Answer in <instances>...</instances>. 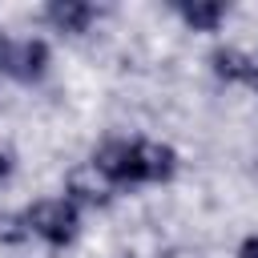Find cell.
<instances>
[{"instance_id":"obj_6","label":"cell","mask_w":258,"mask_h":258,"mask_svg":"<svg viewBox=\"0 0 258 258\" xmlns=\"http://www.w3.org/2000/svg\"><path fill=\"white\" fill-rule=\"evenodd\" d=\"M181 16H185V24H194V28H214L218 20H222V4H181L177 8Z\"/></svg>"},{"instance_id":"obj_2","label":"cell","mask_w":258,"mask_h":258,"mask_svg":"<svg viewBox=\"0 0 258 258\" xmlns=\"http://www.w3.org/2000/svg\"><path fill=\"white\" fill-rule=\"evenodd\" d=\"M24 222H28V230H32L36 238H44L48 246H64V242H73V238H77V226H81L77 206L64 202V198L32 206V210L24 214Z\"/></svg>"},{"instance_id":"obj_8","label":"cell","mask_w":258,"mask_h":258,"mask_svg":"<svg viewBox=\"0 0 258 258\" xmlns=\"http://www.w3.org/2000/svg\"><path fill=\"white\" fill-rule=\"evenodd\" d=\"M8 169H12V161H8V153H0V177H8Z\"/></svg>"},{"instance_id":"obj_7","label":"cell","mask_w":258,"mask_h":258,"mask_svg":"<svg viewBox=\"0 0 258 258\" xmlns=\"http://www.w3.org/2000/svg\"><path fill=\"white\" fill-rule=\"evenodd\" d=\"M238 258H258V238H246L242 250H238Z\"/></svg>"},{"instance_id":"obj_1","label":"cell","mask_w":258,"mask_h":258,"mask_svg":"<svg viewBox=\"0 0 258 258\" xmlns=\"http://www.w3.org/2000/svg\"><path fill=\"white\" fill-rule=\"evenodd\" d=\"M177 157L169 145L157 141H113L93 157V169L109 185H137V181H165Z\"/></svg>"},{"instance_id":"obj_3","label":"cell","mask_w":258,"mask_h":258,"mask_svg":"<svg viewBox=\"0 0 258 258\" xmlns=\"http://www.w3.org/2000/svg\"><path fill=\"white\" fill-rule=\"evenodd\" d=\"M48 64V48L40 40H8L0 52V69L16 81H36Z\"/></svg>"},{"instance_id":"obj_10","label":"cell","mask_w":258,"mask_h":258,"mask_svg":"<svg viewBox=\"0 0 258 258\" xmlns=\"http://www.w3.org/2000/svg\"><path fill=\"white\" fill-rule=\"evenodd\" d=\"M4 44H8V40H4V36H0V52H4Z\"/></svg>"},{"instance_id":"obj_9","label":"cell","mask_w":258,"mask_h":258,"mask_svg":"<svg viewBox=\"0 0 258 258\" xmlns=\"http://www.w3.org/2000/svg\"><path fill=\"white\" fill-rule=\"evenodd\" d=\"M250 81L258 85V56H254V64H250Z\"/></svg>"},{"instance_id":"obj_5","label":"cell","mask_w":258,"mask_h":258,"mask_svg":"<svg viewBox=\"0 0 258 258\" xmlns=\"http://www.w3.org/2000/svg\"><path fill=\"white\" fill-rule=\"evenodd\" d=\"M210 60H214V73H218V77H226V81H250V64H254V56L234 52V48H218Z\"/></svg>"},{"instance_id":"obj_4","label":"cell","mask_w":258,"mask_h":258,"mask_svg":"<svg viewBox=\"0 0 258 258\" xmlns=\"http://www.w3.org/2000/svg\"><path fill=\"white\" fill-rule=\"evenodd\" d=\"M93 16H97V8H93V4H81V0H60V4H48V20H52L60 32H85Z\"/></svg>"}]
</instances>
